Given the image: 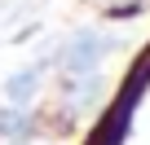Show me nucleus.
<instances>
[{
    "instance_id": "1",
    "label": "nucleus",
    "mask_w": 150,
    "mask_h": 145,
    "mask_svg": "<svg viewBox=\"0 0 150 145\" xmlns=\"http://www.w3.org/2000/svg\"><path fill=\"white\" fill-rule=\"evenodd\" d=\"M115 48H119L115 35L80 31V35H71V40L53 53V62H62V75H88V70H97V62H102L106 53H115Z\"/></svg>"
},
{
    "instance_id": "2",
    "label": "nucleus",
    "mask_w": 150,
    "mask_h": 145,
    "mask_svg": "<svg viewBox=\"0 0 150 145\" xmlns=\"http://www.w3.org/2000/svg\"><path fill=\"white\" fill-rule=\"evenodd\" d=\"M49 66H53V57H40L35 66H27V70H18V75H9V84H5V97H9V106H27V101L35 97L40 79L49 75Z\"/></svg>"
},
{
    "instance_id": "3",
    "label": "nucleus",
    "mask_w": 150,
    "mask_h": 145,
    "mask_svg": "<svg viewBox=\"0 0 150 145\" xmlns=\"http://www.w3.org/2000/svg\"><path fill=\"white\" fill-rule=\"evenodd\" d=\"M5 136H9L13 145H22L27 136H35V119H31V114H13V110H9V119H5Z\"/></svg>"
},
{
    "instance_id": "4",
    "label": "nucleus",
    "mask_w": 150,
    "mask_h": 145,
    "mask_svg": "<svg viewBox=\"0 0 150 145\" xmlns=\"http://www.w3.org/2000/svg\"><path fill=\"white\" fill-rule=\"evenodd\" d=\"M5 119H9V106H0V136H5Z\"/></svg>"
}]
</instances>
